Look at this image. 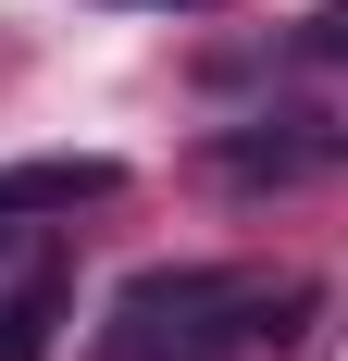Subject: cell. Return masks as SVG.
Returning a JSON list of instances; mask_svg holds the SVG:
<instances>
[{"mask_svg": "<svg viewBox=\"0 0 348 361\" xmlns=\"http://www.w3.org/2000/svg\"><path fill=\"white\" fill-rule=\"evenodd\" d=\"M348 137L336 125H311V112H274V125H224L211 137V175L224 187H299V175H336Z\"/></svg>", "mask_w": 348, "mask_h": 361, "instance_id": "3", "label": "cell"}, {"mask_svg": "<svg viewBox=\"0 0 348 361\" xmlns=\"http://www.w3.org/2000/svg\"><path fill=\"white\" fill-rule=\"evenodd\" d=\"M299 312H311V287L274 262H162L137 287H112L100 361H249L299 336Z\"/></svg>", "mask_w": 348, "mask_h": 361, "instance_id": "1", "label": "cell"}, {"mask_svg": "<svg viewBox=\"0 0 348 361\" xmlns=\"http://www.w3.org/2000/svg\"><path fill=\"white\" fill-rule=\"evenodd\" d=\"M336 50H348V13H336Z\"/></svg>", "mask_w": 348, "mask_h": 361, "instance_id": "5", "label": "cell"}, {"mask_svg": "<svg viewBox=\"0 0 348 361\" xmlns=\"http://www.w3.org/2000/svg\"><path fill=\"white\" fill-rule=\"evenodd\" d=\"M125 162H0V224H37V212H87L112 200Z\"/></svg>", "mask_w": 348, "mask_h": 361, "instance_id": "4", "label": "cell"}, {"mask_svg": "<svg viewBox=\"0 0 348 361\" xmlns=\"http://www.w3.org/2000/svg\"><path fill=\"white\" fill-rule=\"evenodd\" d=\"M162 13H174V0H162Z\"/></svg>", "mask_w": 348, "mask_h": 361, "instance_id": "6", "label": "cell"}, {"mask_svg": "<svg viewBox=\"0 0 348 361\" xmlns=\"http://www.w3.org/2000/svg\"><path fill=\"white\" fill-rule=\"evenodd\" d=\"M63 299H75L63 224H0V361H37V349H50Z\"/></svg>", "mask_w": 348, "mask_h": 361, "instance_id": "2", "label": "cell"}]
</instances>
